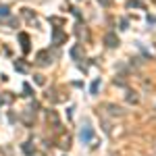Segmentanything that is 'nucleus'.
Returning a JSON list of instances; mask_svg holds the SVG:
<instances>
[{
  "label": "nucleus",
  "instance_id": "1",
  "mask_svg": "<svg viewBox=\"0 0 156 156\" xmlns=\"http://www.w3.org/2000/svg\"><path fill=\"white\" fill-rule=\"evenodd\" d=\"M104 112H106L108 117H112V119H121L123 115H125V110L117 104H104Z\"/></svg>",
  "mask_w": 156,
  "mask_h": 156
},
{
  "label": "nucleus",
  "instance_id": "2",
  "mask_svg": "<svg viewBox=\"0 0 156 156\" xmlns=\"http://www.w3.org/2000/svg\"><path fill=\"white\" fill-rule=\"evenodd\" d=\"M67 42V34L62 31V29H58V27H54L52 29V44L54 46H60V44H65Z\"/></svg>",
  "mask_w": 156,
  "mask_h": 156
},
{
  "label": "nucleus",
  "instance_id": "3",
  "mask_svg": "<svg viewBox=\"0 0 156 156\" xmlns=\"http://www.w3.org/2000/svg\"><path fill=\"white\" fill-rule=\"evenodd\" d=\"M36 60H37V65H42V67H48L50 62H52V56H50L48 50H40V52H37V56H36Z\"/></svg>",
  "mask_w": 156,
  "mask_h": 156
},
{
  "label": "nucleus",
  "instance_id": "4",
  "mask_svg": "<svg viewBox=\"0 0 156 156\" xmlns=\"http://www.w3.org/2000/svg\"><path fill=\"white\" fill-rule=\"evenodd\" d=\"M79 140H81L83 144H90V142L94 140V129H92V127H83V129L79 131Z\"/></svg>",
  "mask_w": 156,
  "mask_h": 156
},
{
  "label": "nucleus",
  "instance_id": "5",
  "mask_svg": "<svg viewBox=\"0 0 156 156\" xmlns=\"http://www.w3.org/2000/svg\"><path fill=\"white\" fill-rule=\"evenodd\" d=\"M104 44H106L108 48H117V46H119V37H117V34H115V31H108L106 36H104Z\"/></svg>",
  "mask_w": 156,
  "mask_h": 156
},
{
  "label": "nucleus",
  "instance_id": "6",
  "mask_svg": "<svg viewBox=\"0 0 156 156\" xmlns=\"http://www.w3.org/2000/svg\"><path fill=\"white\" fill-rule=\"evenodd\" d=\"M83 56H85V50H83L81 44H77V46H73V48H71V58L73 60H81Z\"/></svg>",
  "mask_w": 156,
  "mask_h": 156
},
{
  "label": "nucleus",
  "instance_id": "7",
  "mask_svg": "<svg viewBox=\"0 0 156 156\" xmlns=\"http://www.w3.org/2000/svg\"><path fill=\"white\" fill-rule=\"evenodd\" d=\"M19 40H21V48H23V52L27 54V52L31 50V46H29V36H27V34H19Z\"/></svg>",
  "mask_w": 156,
  "mask_h": 156
},
{
  "label": "nucleus",
  "instance_id": "8",
  "mask_svg": "<svg viewBox=\"0 0 156 156\" xmlns=\"http://www.w3.org/2000/svg\"><path fill=\"white\" fill-rule=\"evenodd\" d=\"M48 121L52 123V125H54V127H58V125H60V121H58V115H56L54 110H48Z\"/></svg>",
  "mask_w": 156,
  "mask_h": 156
},
{
  "label": "nucleus",
  "instance_id": "9",
  "mask_svg": "<svg viewBox=\"0 0 156 156\" xmlns=\"http://www.w3.org/2000/svg\"><path fill=\"white\" fill-rule=\"evenodd\" d=\"M60 148H62V150H69V146H71V137H69V135H65V137H60Z\"/></svg>",
  "mask_w": 156,
  "mask_h": 156
},
{
  "label": "nucleus",
  "instance_id": "10",
  "mask_svg": "<svg viewBox=\"0 0 156 156\" xmlns=\"http://www.w3.org/2000/svg\"><path fill=\"white\" fill-rule=\"evenodd\" d=\"M127 6H129V9H144V2H142V0H129Z\"/></svg>",
  "mask_w": 156,
  "mask_h": 156
},
{
  "label": "nucleus",
  "instance_id": "11",
  "mask_svg": "<svg viewBox=\"0 0 156 156\" xmlns=\"http://www.w3.org/2000/svg\"><path fill=\"white\" fill-rule=\"evenodd\" d=\"M127 102H129V104H137V100H140V98H137V94H135V92H127Z\"/></svg>",
  "mask_w": 156,
  "mask_h": 156
},
{
  "label": "nucleus",
  "instance_id": "12",
  "mask_svg": "<svg viewBox=\"0 0 156 156\" xmlns=\"http://www.w3.org/2000/svg\"><path fill=\"white\" fill-rule=\"evenodd\" d=\"M15 69L17 71H27V65H25L23 60H15Z\"/></svg>",
  "mask_w": 156,
  "mask_h": 156
},
{
  "label": "nucleus",
  "instance_id": "13",
  "mask_svg": "<svg viewBox=\"0 0 156 156\" xmlns=\"http://www.w3.org/2000/svg\"><path fill=\"white\" fill-rule=\"evenodd\" d=\"M23 17H25V19H29V21H34V19H36V12H31L29 9H23Z\"/></svg>",
  "mask_w": 156,
  "mask_h": 156
},
{
  "label": "nucleus",
  "instance_id": "14",
  "mask_svg": "<svg viewBox=\"0 0 156 156\" xmlns=\"http://www.w3.org/2000/svg\"><path fill=\"white\" fill-rule=\"evenodd\" d=\"M9 15H11V11H9V6H4V4H2V6H0V17H2V19H6Z\"/></svg>",
  "mask_w": 156,
  "mask_h": 156
},
{
  "label": "nucleus",
  "instance_id": "15",
  "mask_svg": "<svg viewBox=\"0 0 156 156\" xmlns=\"http://www.w3.org/2000/svg\"><path fill=\"white\" fill-rule=\"evenodd\" d=\"M98 87H100V81H98V79H96L94 83L90 85V92H92V94H96V92H98Z\"/></svg>",
  "mask_w": 156,
  "mask_h": 156
},
{
  "label": "nucleus",
  "instance_id": "16",
  "mask_svg": "<svg viewBox=\"0 0 156 156\" xmlns=\"http://www.w3.org/2000/svg\"><path fill=\"white\" fill-rule=\"evenodd\" d=\"M34 77H36V83H37V85H44V83H46L44 75H34Z\"/></svg>",
  "mask_w": 156,
  "mask_h": 156
},
{
  "label": "nucleus",
  "instance_id": "17",
  "mask_svg": "<svg viewBox=\"0 0 156 156\" xmlns=\"http://www.w3.org/2000/svg\"><path fill=\"white\" fill-rule=\"evenodd\" d=\"M23 92H25V96H31V87H29V83L23 85Z\"/></svg>",
  "mask_w": 156,
  "mask_h": 156
},
{
  "label": "nucleus",
  "instance_id": "18",
  "mask_svg": "<svg viewBox=\"0 0 156 156\" xmlns=\"http://www.w3.org/2000/svg\"><path fill=\"white\" fill-rule=\"evenodd\" d=\"M77 34H79V37H87V31L85 29H77Z\"/></svg>",
  "mask_w": 156,
  "mask_h": 156
},
{
  "label": "nucleus",
  "instance_id": "19",
  "mask_svg": "<svg viewBox=\"0 0 156 156\" xmlns=\"http://www.w3.org/2000/svg\"><path fill=\"white\" fill-rule=\"evenodd\" d=\"M98 2H100L102 6H110V0H98Z\"/></svg>",
  "mask_w": 156,
  "mask_h": 156
},
{
  "label": "nucleus",
  "instance_id": "20",
  "mask_svg": "<svg viewBox=\"0 0 156 156\" xmlns=\"http://www.w3.org/2000/svg\"><path fill=\"white\" fill-rule=\"evenodd\" d=\"M50 21H52V23H56V25H60V23H62V21H60L58 17H52V19H50Z\"/></svg>",
  "mask_w": 156,
  "mask_h": 156
},
{
  "label": "nucleus",
  "instance_id": "21",
  "mask_svg": "<svg viewBox=\"0 0 156 156\" xmlns=\"http://www.w3.org/2000/svg\"><path fill=\"white\" fill-rule=\"evenodd\" d=\"M31 156H46V154H44V152H37V150H36V152H34Z\"/></svg>",
  "mask_w": 156,
  "mask_h": 156
}]
</instances>
